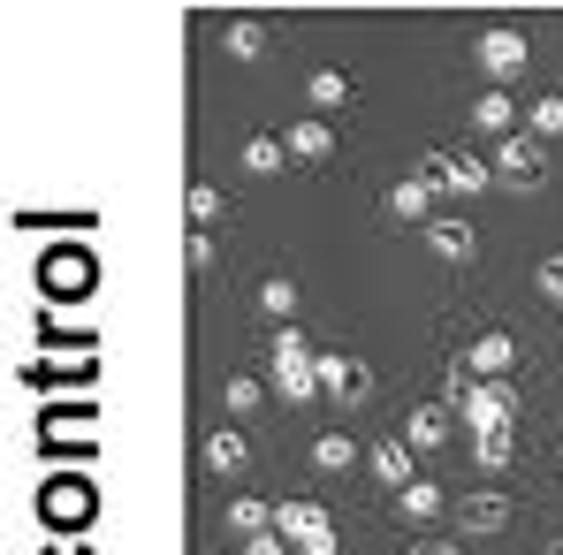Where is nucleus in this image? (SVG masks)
Masks as SVG:
<instances>
[{
	"mask_svg": "<svg viewBox=\"0 0 563 555\" xmlns=\"http://www.w3.org/2000/svg\"><path fill=\"white\" fill-rule=\"evenodd\" d=\"M289 304H297V289H289V281H260V312H267V320H275V328H289Z\"/></svg>",
	"mask_w": 563,
	"mask_h": 555,
	"instance_id": "obj_29",
	"label": "nucleus"
},
{
	"mask_svg": "<svg viewBox=\"0 0 563 555\" xmlns=\"http://www.w3.org/2000/svg\"><path fill=\"white\" fill-rule=\"evenodd\" d=\"M419 176L434 190H450V198H472V190L495 184V160H472V153H450V145H434L427 160H419Z\"/></svg>",
	"mask_w": 563,
	"mask_h": 555,
	"instance_id": "obj_1",
	"label": "nucleus"
},
{
	"mask_svg": "<svg viewBox=\"0 0 563 555\" xmlns=\"http://www.w3.org/2000/svg\"><path fill=\"white\" fill-rule=\"evenodd\" d=\"M244 555H289V548H282V533H260V541H244Z\"/></svg>",
	"mask_w": 563,
	"mask_h": 555,
	"instance_id": "obj_34",
	"label": "nucleus"
},
{
	"mask_svg": "<svg viewBox=\"0 0 563 555\" xmlns=\"http://www.w3.org/2000/svg\"><path fill=\"white\" fill-rule=\"evenodd\" d=\"M244 464H252V442H244L236 426H213V434H206V471H221V479H236Z\"/></svg>",
	"mask_w": 563,
	"mask_h": 555,
	"instance_id": "obj_17",
	"label": "nucleus"
},
{
	"mask_svg": "<svg viewBox=\"0 0 563 555\" xmlns=\"http://www.w3.org/2000/svg\"><path fill=\"white\" fill-rule=\"evenodd\" d=\"M92 281H99V267L85 252H54V259H46V289H54V297H85Z\"/></svg>",
	"mask_w": 563,
	"mask_h": 555,
	"instance_id": "obj_13",
	"label": "nucleus"
},
{
	"mask_svg": "<svg viewBox=\"0 0 563 555\" xmlns=\"http://www.w3.org/2000/svg\"><path fill=\"white\" fill-rule=\"evenodd\" d=\"M472 62L495 77V85H510L526 62H533V46H526V31H479V46H472Z\"/></svg>",
	"mask_w": 563,
	"mask_h": 555,
	"instance_id": "obj_5",
	"label": "nucleus"
},
{
	"mask_svg": "<svg viewBox=\"0 0 563 555\" xmlns=\"http://www.w3.org/2000/svg\"><path fill=\"white\" fill-rule=\"evenodd\" d=\"M510 419H518V388H510V380H479V388L465 396L472 434H495V426H510Z\"/></svg>",
	"mask_w": 563,
	"mask_h": 555,
	"instance_id": "obj_6",
	"label": "nucleus"
},
{
	"mask_svg": "<svg viewBox=\"0 0 563 555\" xmlns=\"http://www.w3.org/2000/svg\"><path fill=\"white\" fill-rule=\"evenodd\" d=\"M221 54H229V62H260V54H267V31H260V23H229V31H221Z\"/></svg>",
	"mask_w": 563,
	"mask_h": 555,
	"instance_id": "obj_27",
	"label": "nucleus"
},
{
	"mask_svg": "<svg viewBox=\"0 0 563 555\" xmlns=\"http://www.w3.org/2000/svg\"><path fill=\"white\" fill-rule=\"evenodd\" d=\"M244 168H252V176H282V168H289V137H275V130L244 137Z\"/></svg>",
	"mask_w": 563,
	"mask_h": 555,
	"instance_id": "obj_19",
	"label": "nucleus"
},
{
	"mask_svg": "<svg viewBox=\"0 0 563 555\" xmlns=\"http://www.w3.org/2000/svg\"><path fill=\"white\" fill-rule=\"evenodd\" d=\"M411 555H465V548H457L450 533H419V541H411Z\"/></svg>",
	"mask_w": 563,
	"mask_h": 555,
	"instance_id": "obj_33",
	"label": "nucleus"
},
{
	"mask_svg": "<svg viewBox=\"0 0 563 555\" xmlns=\"http://www.w3.org/2000/svg\"><path fill=\"white\" fill-rule=\"evenodd\" d=\"M396 518H404V525H434V518H442V487H434V479L404 487V495H396Z\"/></svg>",
	"mask_w": 563,
	"mask_h": 555,
	"instance_id": "obj_21",
	"label": "nucleus"
},
{
	"mask_svg": "<svg viewBox=\"0 0 563 555\" xmlns=\"http://www.w3.org/2000/svg\"><path fill=\"white\" fill-rule=\"evenodd\" d=\"M351 77L343 69H312V85H305V99H312V114H335V107H351Z\"/></svg>",
	"mask_w": 563,
	"mask_h": 555,
	"instance_id": "obj_20",
	"label": "nucleus"
},
{
	"mask_svg": "<svg viewBox=\"0 0 563 555\" xmlns=\"http://www.w3.org/2000/svg\"><path fill=\"white\" fill-rule=\"evenodd\" d=\"M549 555H563V541H556V548H549Z\"/></svg>",
	"mask_w": 563,
	"mask_h": 555,
	"instance_id": "obj_36",
	"label": "nucleus"
},
{
	"mask_svg": "<svg viewBox=\"0 0 563 555\" xmlns=\"http://www.w3.org/2000/svg\"><path fill=\"white\" fill-rule=\"evenodd\" d=\"M404 442H411V449H450V442H457V419H450V403H419V411L404 419Z\"/></svg>",
	"mask_w": 563,
	"mask_h": 555,
	"instance_id": "obj_11",
	"label": "nucleus"
},
{
	"mask_svg": "<svg viewBox=\"0 0 563 555\" xmlns=\"http://www.w3.org/2000/svg\"><path fill=\"white\" fill-rule=\"evenodd\" d=\"M465 366H472V380H510V373H518V343H510L503 328H487L465 351Z\"/></svg>",
	"mask_w": 563,
	"mask_h": 555,
	"instance_id": "obj_9",
	"label": "nucleus"
},
{
	"mask_svg": "<svg viewBox=\"0 0 563 555\" xmlns=\"http://www.w3.org/2000/svg\"><path fill=\"white\" fill-rule=\"evenodd\" d=\"M312 464L335 479V471H351V464H358V442H351V434H320V442H312Z\"/></svg>",
	"mask_w": 563,
	"mask_h": 555,
	"instance_id": "obj_26",
	"label": "nucleus"
},
{
	"mask_svg": "<svg viewBox=\"0 0 563 555\" xmlns=\"http://www.w3.org/2000/svg\"><path fill=\"white\" fill-rule=\"evenodd\" d=\"M526 137H563V92H549V99H526Z\"/></svg>",
	"mask_w": 563,
	"mask_h": 555,
	"instance_id": "obj_25",
	"label": "nucleus"
},
{
	"mask_svg": "<svg viewBox=\"0 0 563 555\" xmlns=\"http://www.w3.org/2000/svg\"><path fill=\"white\" fill-rule=\"evenodd\" d=\"M472 122H479V130H495V145H503V137H518V99L503 92V85H487V92L472 99Z\"/></svg>",
	"mask_w": 563,
	"mask_h": 555,
	"instance_id": "obj_14",
	"label": "nucleus"
},
{
	"mask_svg": "<svg viewBox=\"0 0 563 555\" xmlns=\"http://www.w3.org/2000/svg\"><path fill=\"white\" fill-rule=\"evenodd\" d=\"M54 555H85V548H77V541H62V548H54Z\"/></svg>",
	"mask_w": 563,
	"mask_h": 555,
	"instance_id": "obj_35",
	"label": "nucleus"
},
{
	"mask_svg": "<svg viewBox=\"0 0 563 555\" xmlns=\"http://www.w3.org/2000/svg\"><path fill=\"white\" fill-rule=\"evenodd\" d=\"M289 153H297V160H328V153H335V122H328V114L289 122Z\"/></svg>",
	"mask_w": 563,
	"mask_h": 555,
	"instance_id": "obj_18",
	"label": "nucleus"
},
{
	"mask_svg": "<svg viewBox=\"0 0 563 555\" xmlns=\"http://www.w3.org/2000/svg\"><path fill=\"white\" fill-rule=\"evenodd\" d=\"M275 533H289L297 548H312V541H328L335 525H328V518H320L312 502H275Z\"/></svg>",
	"mask_w": 563,
	"mask_h": 555,
	"instance_id": "obj_15",
	"label": "nucleus"
},
{
	"mask_svg": "<svg viewBox=\"0 0 563 555\" xmlns=\"http://www.w3.org/2000/svg\"><path fill=\"white\" fill-rule=\"evenodd\" d=\"M510 449H518V442H510V426L479 434V464H487V471H503V464H510Z\"/></svg>",
	"mask_w": 563,
	"mask_h": 555,
	"instance_id": "obj_30",
	"label": "nucleus"
},
{
	"mask_svg": "<svg viewBox=\"0 0 563 555\" xmlns=\"http://www.w3.org/2000/svg\"><path fill=\"white\" fill-rule=\"evenodd\" d=\"M92 411H85V403H54V411H46V419H38V449H46V457H62V449H85V457H92Z\"/></svg>",
	"mask_w": 563,
	"mask_h": 555,
	"instance_id": "obj_3",
	"label": "nucleus"
},
{
	"mask_svg": "<svg viewBox=\"0 0 563 555\" xmlns=\"http://www.w3.org/2000/svg\"><path fill=\"white\" fill-rule=\"evenodd\" d=\"M320 351L297 335V328H275V343H267V373H297V366H312Z\"/></svg>",
	"mask_w": 563,
	"mask_h": 555,
	"instance_id": "obj_22",
	"label": "nucleus"
},
{
	"mask_svg": "<svg viewBox=\"0 0 563 555\" xmlns=\"http://www.w3.org/2000/svg\"><path fill=\"white\" fill-rule=\"evenodd\" d=\"M221 403H229V411H236V419H252V411H260V403H267V380H260V373H236V380H229V388H221Z\"/></svg>",
	"mask_w": 563,
	"mask_h": 555,
	"instance_id": "obj_28",
	"label": "nucleus"
},
{
	"mask_svg": "<svg viewBox=\"0 0 563 555\" xmlns=\"http://www.w3.org/2000/svg\"><path fill=\"white\" fill-rule=\"evenodd\" d=\"M533 281H541V297H556V304H563V252H556V259H541V275H533Z\"/></svg>",
	"mask_w": 563,
	"mask_h": 555,
	"instance_id": "obj_32",
	"label": "nucleus"
},
{
	"mask_svg": "<svg viewBox=\"0 0 563 555\" xmlns=\"http://www.w3.org/2000/svg\"><path fill=\"white\" fill-rule=\"evenodd\" d=\"M38 510H46V525H54V533L69 541V533H77V525H85V518L99 510V495H92V487H77V479H54Z\"/></svg>",
	"mask_w": 563,
	"mask_h": 555,
	"instance_id": "obj_8",
	"label": "nucleus"
},
{
	"mask_svg": "<svg viewBox=\"0 0 563 555\" xmlns=\"http://www.w3.org/2000/svg\"><path fill=\"white\" fill-rule=\"evenodd\" d=\"M184 259H190V275H206V267H213V236H206V229H190Z\"/></svg>",
	"mask_w": 563,
	"mask_h": 555,
	"instance_id": "obj_31",
	"label": "nucleus"
},
{
	"mask_svg": "<svg viewBox=\"0 0 563 555\" xmlns=\"http://www.w3.org/2000/svg\"><path fill=\"white\" fill-rule=\"evenodd\" d=\"M427 244H434V252H442V259H457V267H465L472 252H479V229H472L465 213H442V221H434V229H427Z\"/></svg>",
	"mask_w": 563,
	"mask_h": 555,
	"instance_id": "obj_16",
	"label": "nucleus"
},
{
	"mask_svg": "<svg viewBox=\"0 0 563 555\" xmlns=\"http://www.w3.org/2000/svg\"><path fill=\"white\" fill-rule=\"evenodd\" d=\"M510 518H518L510 495H465V502H457V533H495V525H510Z\"/></svg>",
	"mask_w": 563,
	"mask_h": 555,
	"instance_id": "obj_12",
	"label": "nucleus"
},
{
	"mask_svg": "<svg viewBox=\"0 0 563 555\" xmlns=\"http://www.w3.org/2000/svg\"><path fill=\"white\" fill-rule=\"evenodd\" d=\"M366 464H374L380 487H396V495H404V487H419V449H411V442H374Z\"/></svg>",
	"mask_w": 563,
	"mask_h": 555,
	"instance_id": "obj_10",
	"label": "nucleus"
},
{
	"mask_svg": "<svg viewBox=\"0 0 563 555\" xmlns=\"http://www.w3.org/2000/svg\"><path fill=\"white\" fill-rule=\"evenodd\" d=\"M184 213H190V229H206V236H213V221L229 213V198H221L213 184H190L184 190Z\"/></svg>",
	"mask_w": 563,
	"mask_h": 555,
	"instance_id": "obj_24",
	"label": "nucleus"
},
{
	"mask_svg": "<svg viewBox=\"0 0 563 555\" xmlns=\"http://www.w3.org/2000/svg\"><path fill=\"white\" fill-rule=\"evenodd\" d=\"M229 533H244V541L275 533V502H252V495H236V502H229Z\"/></svg>",
	"mask_w": 563,
	"mask_h": 555,
	"instance_id": "obj_23",
	"label": "nucleus"
},
{
	"mask_svg": "<svg viewBox=\"0 0 563 555\" xmlns=\"http://www.w3.org/2000/svg\"><path fill=\"white\" fill-rule=\"evenodd\" d=\"M366 388H374V373H366L358 351H320V396L328 403H358Z\"/></svg>",
	"mask_w": 563,
	"mask_h": 555,
	"instance_id": "obj_4",
	"label": "nucleus"
},
{
	"mask_svg": "<svg viewBox=\"0 0 563 555\" xmlns=\"http://www.w3.org/2000/svg\"><path fill=\"white\" fill-rule=\"evenodd\" d=\"M495 184H503V190H541V184H549V153H541V137H503V145H495Z\"/></svg>",
	"mask_w": 563,
	"mask_h": 555,
	"instance_id": "obj_2",
	"label": "nucleus"
},
{
	"mask_svg": "<svg viewBox=\"0 0 563 555\" xmlns=\"http://www.w3.org/2000/svg\"><path fill=\"white\" fill-rule=\"evenodd\" d=\"M434 198H442V190L427 184V176H404V184H388L380 206H388V221H404V229H434V221H442Z\"/></svg>",
	"mask_w": 563,
	"mask_h": 555,
	"instance_id": "obj_7",
	"label": "nucleus"
}]
</instances>
